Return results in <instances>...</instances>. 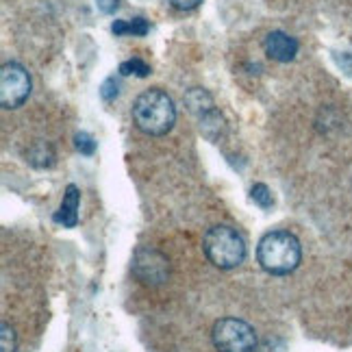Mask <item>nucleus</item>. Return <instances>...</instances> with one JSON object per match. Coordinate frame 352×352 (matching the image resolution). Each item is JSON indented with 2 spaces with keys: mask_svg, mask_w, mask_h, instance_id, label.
<instances>
[{
  "mask_svg": "<svg viewBox=\"0 0 352 352\" xmlns=\"http://www.w3.org/2000/svg\"><path fill=\"white\" fill-rule=\"evenodd\" d=\"M207 259L220 270H233L246 259V243L231 226H213L202 241Z\"/></svg>",
  "mask_w": 352,
  "mask_h": 352,
  "instance_id": "obj_3",
  "label": "nucleus"
},
{
  "mask_svg": "<svg viewBox=\"0 0 352 352\" xmlns=\"http://www.w3.org/2000/svg\"><path fill=\"white\" fill-rule=\"evenodd\" d=\"M111 31L116 35H138L144 37L148 31H151V24L144 18H133V20H116L111 24Z\"/></svg>",
  "mask_w": 352,
  "mask_h": 352,
  "instance_id": "obj_9",
  "label": "nucleus"
},
{
  "mask_svg": "<svg viewBox=\"0 0 352 352\" xmlns=\"http://www.w3.org/2000/svg\"><path fill=\"white\" fill-rule=\"evenodd\" d=\"M78 200H80L78 187L76 185H67L63 200H61V207L55 213V222L57 224H63L65 228H74L78 224Z\"/></svg>",
  "mask_w": 352,
  "mask_h": 352,
  "instance_id": "obj_8",
  "label": "nucleus"
},
{
  "mask_svg": "<svg viewBox=\"0 0 352 352\" xmlns=\"http://www.w3.org/2000/svg\"><path fill=\"white\" fill-rule=\"evenodd\" d=\"M250 198H252L254 205H259L261 209H270V207L274 205L272 192H270L267 185H263V183H256V185H252V189H250Z\"/></svg>",
  "mask_w": 352,
  "mask_h": 352,
  "instance_id": "obj_12",
  "label": "nucleus"
},
{
  "mask_svg": "<svg viewBox=\"0 0 352 352\" xmlns=\"http://www.w3.org/2000/svg\"><path fill=\"white\" fill-rule=\"evenodd\" d=\"M31 94V76L16 61H9L0 70V104L5 109H16Z\"/></svg>",
  "mask_w": 352,
  "mask_h": 352,
  "instance_id": "obj_5",
  "label": "nucleus"
},
{
  "mask_svg": "<svg viewBox=\"0 0 352 352\" xmlns=\"http://www.w3.org/2000/svg\"><path fill=\"white\" fill-rule=\"evenodd\" d=\"M300 256H302L300 241L287 231L265 233L259 241V248H256L259 265L267 274H274V276L292 274L294 270L300 265Z\"/></svg>",
  "mask_w": 352,
  "mask_h": 352,
  "instance_id": "obj_2",
  "label": "nucleus"
},
{
  "mask_svg": "<svg viewBox=\"0 0 352 352\" xmlns=\"http://www.w3.org/2000/svg\"><path fill=\"white\" fill-rule=\"evenodd\" d=\"M29 161L35 168H50L55 164V155H52V151L46 144H35L29 153Z\"/></svg>",
  "mask_w": 352,
  "mask_h": 352,
  "instance_id": "obj_10",
  "label": "nucleus"
},
{
  "mask_svg": "<svg viewBox=\"0 0 352 352\" xmlns=\"http://www.w3.org/2000/svg\"><path fill=\"white\" fill-rule=\"evenodd\" d=\"M96 7L102 13H113L118 9V0H96Z\"/></svg>",
  "mask_w": 352,
  "mask_h": 352,
  "instance_id": "obj_18",
  "label": "nucleus"
},
{
  "mask_svg": "<svg viewBox=\"0 0 352 352\" xmlns=\"http://www.w3.org/2000/svg\"><path fill=\"white\" fill-rule=\"evenodd\" d=\"M74 146H76V151H78L80 155H85V157H91L94 153H96V140H94L91 135L85 133V131L76 133Z\"/></svg>",
  "mask_w": 352,
  "mask_h": 352,
  "instance_id": "obj_13",
  "label": "nucleus"
},
{
  "mask_svg": "<svg viewBox=\"0 0 352 352\" xmlns=\"http://www.w3.org/2000/svg\"><path fill=\"white\" fill-rule=\"evenodd\" d=\"M335 63L340 65L348 76H352V52H342V55H335Z\"/></svg>",
  "mask_w": 352,
  "mask_h": 352,
  "instance_id": "obj_16",
  "label": "nucleus"
},
{
  "mask_svg": "<svg viewBox=\"0 0 352 352\" xmlns=\"http://www.w3.org/2000/svg\"><path fill=\"white\" fill-rule=\"evenodd\" d=\"M116 96H118V80L111 76V78H107L104 83H102V87H100V98L109 102V100H113Z\"/></svg>",
  "mask_w": 352,
  "mask_h": 352,
  "instance_id": "obj_15",
  "label": "nucleus"
},
{
  "mask_svg": "<svg viewBox=\"0 0 352 352\" xmlns=\"http://www.w3.org/2000/svg\"><path fill=\"white\" fill-rule=\"evenodd\" d=\"M0 348L3 352H16V335H13L9 324L0 327Z\"/></svg>",
  "mask_w": 352,
  "mask_h": 352,
  "instance_id": "obj_14",
  "label": "nucleus"
},
{
  "mask_svg": "<svg viewBox=\"0 0 352 352\" xmlns=\"http://www.w3.org/2000/svg\"><path fill=\"white\" fill-rule=\"evenodd\" d=\"M168 3L176 9H181V11H189V9H196L202 0H168Z\"/></svg>",
  "mask_w": 352,
  "mask_h": 352,
  "instance_id": "obj_17",
  "label": "nucleus"
},
{
  "mask_svg": "<svg viewBox=\"0 0 352 352\" xmlns=\"http://www.w3.org/2000/svg\"><path fill=\"white\" fill-rule=\"evenodd\" d=\"M133 272L144 285H161L168 280L170 263L161 252L151 248H140L133 256Z\"/></svg>",
  "mask_w": 352,
  "mask_h": 352,
  "instance_id": "obj_6",
  "label": "nucleus"
},
{
  "mask_svg": "<svg viewBox=\"0 0 352 352\" xmlns=\"http://www.w3.org/2000/svg\"><path fill=\"white\" fill-rule=\"evenodd\" d=\"M133 120L142 133L161 138L172 131L176 122L174 102L164 89H146L133 102Z\"/></svg>",
  "mask_w": 352,
  "mask_h": 352,
  "instance_id": "obj_1",
  "label": "nucleus"
},
{
  "mask_svg": "<svg viewBox=\"0 0 352 352\" xmlns=\"http://www.w3.org/2000/svg\"><path fill=\"white\" fill-rule=\"evenodd\" d=\"M151 72H153V70H151V65H148L146 61H142V59H129V61H122V63H120V74H122V76L135 74V76L144 78V76H148Z\"/></svg>",
  "mask_w": 352,
  "mask_h": 352,
  "instance_id": "obj_11",
  "label": "nucleus"
},
{
  "mask_svg": "<svg viewBox=\"0 0 352 352\" xmlns=\"http://www.w3.org/2000/svg\"><path fill=\"white\" fill-rule=\"evenodd\" d=\"M211 337L218 352H254L256 348L254 329L237 318H224L215 322Z\"/></svg>",
  "mask_w": 352,
  "mask_h": 352,
  "instance_id": "obj_4",
  "label": "nucleus"
},
{
  "mask_svg": "<svg viewBox=\"0 0 352 352\" xmlns=\"http://www.w3.org/2000/svg\"><path fill=\"white\" fill-rule=\"evenodd\" d=\"M263 46H265L267 57L274 59V61H280V63H287V61H292L298 55V42L292 35L283 33V31H272V33H270L265 37Z\"/></svg>",
  "mask_w": 352,
  "mask_h": 352,
  "instance_id": "obj_7",
  "label": "nucleus"
}]
</instances>
